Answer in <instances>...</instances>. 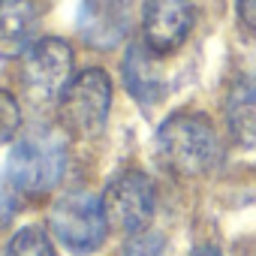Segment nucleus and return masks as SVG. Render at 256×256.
<instances>
[{"mask_svg": "<svg viewBox=\"0 0 256 256\" xmlns=\"http://www.w3.org/2000/svg\"><path fill=\"white\" fill-rule=\"evenodd\" d=\"M193 28V6L190 0H145L142 10V30L151 52L166 54L175 52Z\"/></svg>", "mask_w": 256, "mask_h": 256, "instance_id": "7", "label": "nucleus"}, {"mask_svg": "<svg viewBox=\"0 0 256 256\" xmlns=\"http://www.w3.org/2000/svg\"><path fill=\"white\" fill-rule=\"evenodd\" d=\"M238 16L247 28L256 30V0H238Z\"/></svg>", "mask_w": 256, "mask_h": 256, "instance_id": "16", "label": "nucleus"}, {"mask_svg": "<svg viewBox=\"0 0 256 256\" xmlns=\"http://www.w3.org/2000/svg\"><path fill=\"white\" fill-rule=\"evenodd\" d=\"M66 169V145L54 130H34L28 133L10 154V181L18 193L42 196L48 193Z\"/></svg>", "mask_w": 256, "mask_h": 256, "instance_id": "2", "label": "nucleus"}, {"mask_svg": "<svg viewBox=\"0 0 256 256\" xmlns=\"http://www.w3.org/2000/svg\"><path fill=\"white\" fill-rule=\"evenodd\" d=\"M6 256H58L52 241L46 238L42 229H22L18 235H12L10 247H6Z\"/></svg>", "mask_w": 256, "mask_h": 256, "instance_id": "12", "label": "nucleus"}, {"mask_svg": "<svg viewBox=\"0 0 256 256\" xmlns=\"http://www.w3.org/2000/svg\"><path fill=\"white\" fill-rule=\"evenodd\" d=\"M112 108V82L102 70L78 72L60 94L58 114L60 124L78 139H94L102 133Z\"/></svg>", "mask_w": 256, "mask_h": 256, "instance_id": "3", "label": "nucleus"}, {"mask_svg": "<svg viewBox=\"0 0 256 256\" xmlns=\"http://www.w3.org/2000/svg\"><path fill=\"white\" fill-rule=\"evenodd\" d=\"M48 223L54 238L70 247L72 253H90L106 238V208L102 199L90 196L88 190H70L60 199H54L48 211Z\"/></svg>", "mask_w": 256, "mask_h": 256, "instance_id": "4", "label": "nucleus"}, {"mask_svg": "<svg viewBox=\"0 0 256 256\" xmlns=\"http://www.w3.org/2000/svg\"><path fill=\"white\" fill-rule=\"evenodd\" d=\"M78 30L94 48H114L130 30L126 0H82Z\"/></svg>", "mask_w": 256, "mask_h": 256, "instance_id": "8", "label": "nucleus"}, {"mask_svg": "<svg viewBox=\"0 0 256 256\" xmlns=\"http://www.w3.org/2000/svg\"><path fill=\"white\" fill-rule=\"evenodd\" d=\"M16 196H18L16 184H12L10 178H4V175H0V226H6V223L16 217V211H18V202H16Z\"/></svg>", "mask_w": 256, "mask_h": 256, "instance_id": "15", "label": "nucleus"}, {"mask_svg": "<svg viewBox=\"0 0 256 256\" xmlns=\"http://www.w3.org/2000/svg\"><path fill=\"white\" fill-rule=\"evenodd\" d=\"M124 256H166V241L157 232H136L126 241Z\"/></svg>", "mask_w": 256, "mask_h": 256, "instance_id": "14", "label": "nucleus"}, {"mask_svg": "<svg viewBox=\"0 0 256 256\" xmlns=\"http://www.w3.org/2000/svg\"><path fill=\"white\" fill-rule=\"evenodd\" d=\"M190 256H223V253H220L217 247H211V244H202V247H196Z\"/></svg>", "mask_w": 256, "mask_h": 256, "instance_id": "17", "label": "nucleus"}, {"mask_svg": "<svg viewBox=\"0 0 256 256\" xmlns=\"http://www.w3.org/2000/svg\"><path fill=\"white\" fill-rule=\"evenodd\" d=\"M157 151L160 160L175 175H187V178L208 175L223 157L217 130L205 114L196 112H178L163 120L157 133Z\"/></svg>", "mask_w": 256, "mask_h": 256, "instance_id": "1", "label": "nucleus"}, {"mask_svg": "<svg viewBox=\"0 0 256 256\" xmlns=\"http://www.w3.org/2000/svg\"><path fill=\"white\" fill-rule=\"evenodd\" d=\"M102 208H106V220L120 229V232H145V226L154 217V184L148 181V175L130 169L120 172L108 181L106 193H102Z\"/></svg>", "mask_w": 256, "mask_h": 256, "instance_id": "5", "label": "nucleus"}, {"mask_svg": "<svg viewBox=\"0 0 256 256\" xmlns=\"http://www.w3.org/2000/svg\"><path fill=\"white\" fill-rule=\"evenodd\" d=\"M226 120L229 133L238 145L256 151V76L238 82L226 100Z\"/></svg>", "mask_w": 256, "mask_h": 256, "instance_id": "11", "label": "nucleus"}, {"mask_svg": "<svg viewBox=\"0 0 256 256\" xmlns=\"http://www.w3.org/2000/svg\"><path fill=\"white\" fill-rule=\"evenodd\" d=\"M36 6L30 0H0V58H18L34 46Z\"/></svg>", "mask_w": 256, "mask_h": 256, "instance_id": "9", "label": "nucleus"}, {"mask_svg": "<svg viewBox=\"0 0 256 256\" xmlns=\"http://www.w3.org/2000/svg\"><path fill=\"white\" fill-rule=\"evenodd\" d=\"M18 124H22V112H18L16 96L0 90V145H6L18 133Z\"/></svg>", "mask_w": 256, "mask_h": 256, "instance_id": "13", "label": "nucleus"}, {"mask_svg": "<svg viewBox=\"0 0 256 256\" xmlns=\"http://www.w3.org/2000/svg\"><path fill=\"white\" fill-rule=\"evenodd\" d=\"M70 76H72V48L64 40L46 36L24 52L22 82L34 96H40V100L60 96L66 90V84L72 82Z\"/></svg>", "mask_w": 256, "mask_h": 256, "instance_id": "6", "label": "nucleus"}, {"mask_svg": "<svg viewBox=\"0 0 256 256\" xmlns=\"http://www.w3.org/2000/svg\"><path fill=\"white\" fill-rule=\"evenodd\" d=\"M154 54L148 48V42H133L124 54V82H126V90H130L139 102H157L163 96V78H160V70L154 64Z\"/></svg>", "mask_w": 256, "mask_h": 256, "instance_id": "10", "label": "nucleus"}]
</instances>
